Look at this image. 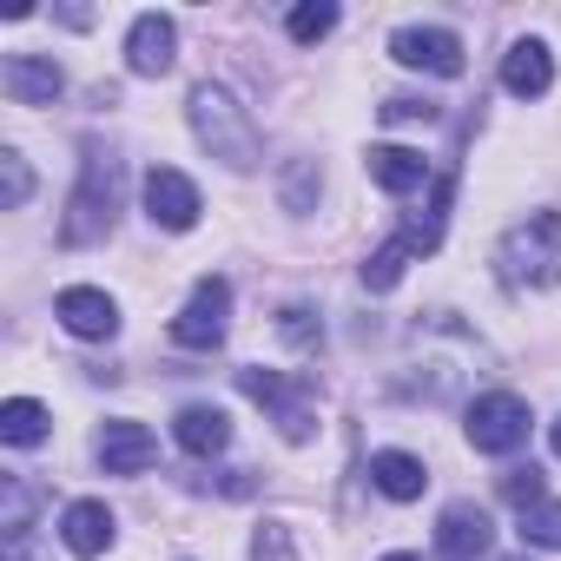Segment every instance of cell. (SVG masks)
Listing matches in <instances>:
<instances>
[{
  "instance_id": "6da1fadb",
  "label": "cell",
  "mask_w": 561,
  "mask_h": 561,
  "mask_svg": "<svg viewBox=\"0 0 561 561\" xmlns=\"http://www.w3.org/2000/svg\"><path fill=\"white\" fill-rule=\"evenodd\" d=\"M185 119H192L198 146H205L225 172H257V165H264V139H257L251 113H244L225 87L198 80V87H192V100H185Z\"/></svg>"
},
{
  "instance_id": "7a4b0ae2",
  "label": "cell",
  "mask_w": 561,
  "mask_h": 561,
  "mask_svg": "<svg viewBox=\"0 0 561 561\" xmlns=\"http://www.w3.org/2000/svg\"><path fill=\"white\" fill-rule=\"evenodd\" d=\"M119 192H126V165L100 146H87L80 159V185L67 198V218H60V244H106L113 225H119Z\"/></svg>"
},
{
  "instance_id": "3957f363",
  "label": "cell",
  "mask_w": 561,
  "mask_h": 561,
  "mask_svg": "<svg viewBox=\"0 0 561 561\" xmlns=\"http://www.w3.org/2000/svg\"><path fill=\"white\" fill-rule=\"evenodd\" d=\"M554 257H561V211H528V218L502 238V251H495L508 291L548 285V277H554Z\"/></svg>"
},
{
  "instance_id": "277c9868",
  "label": "cell",
  "mask_w": 561,
  "mask_h": 561,
  "mask_svg": "<svg viewBox=\"0 0 561 561\" xmlns=\"http://www.w3.org/2000/svg\"><path fill=\"white\" fill-rule=\"evenodd\" d=\"M231 377H238V390H244L251 403H264V410H271V423H277V436H285V443H311V436H318L311 383H291V377L264 370V364H244V370H231Z\"/></svg>"
},
{
  "instance_id": "5b68a950",
  "label": "cell",
  "mask_w": 561,
  "mask_h": 561,
  "mask_svg": "<svg viewBox=\"0 0 561 561\" xmlns=\"http://www.w3.org/2000/svg\"><path fill=\"white\" fill-rule=\"evenodd\" d=\"M528 403L515 397V390H489V397H476L469 403V416H462V436L482 449V456H508V449H522L528 443Z\"/></svg>"
},
{
  "instance_id": "8992f818",
  "label": "cell",
  "mask_w": 561,
  "mask_h": 561,
  "mask_svg": "<svg viewBox=\"0 0 561 561\" xmlns=\"http://www.w3.org/2000/svg\"><path fill=\"white\" fill-rule=\"evenodd\" d=\"M225 331H231V285L211 271V277H198V285H192L185 311L172 318V344L179 351H218Z\"/></svg>"
},
{
  "instance_id": "52a82bcc",
  "label": "cell",
  "mask_w": 561,
  "mask_h": 561,
  "mask_svg": "<svg viewBox=\"0 0 561 561\" xmlns=\"http://www.w3.org/2000/svg\"><path fill=\"white\" fill-rule=\"evenodd\" d=\"M390 60L410 67V73L456 80L462 73V34H449V27H397L390 34Z\"/></svg>"
},
{
  "instance_id": "ba28073f",
  "label": "cell",
  "mask_w": 561,
  "mask_h": 561,
  "mask_svg": "<svg viewBox=\"0 0 561 561\" xmlns=\"http://www.w3.org/2000/svg\"><path fill=\"white\" fill-rule=\"evenodd\" d=\"M198 185L179 172V165H152L146 172V218L159 225V231H192L198 225Z\"/></svg>"
},
{
  "instance_id": "9c48e42d",
  "label": "cell",
  "mask_w": 561,
  "mask_h": 561,
  "mask_svg": "<svg viewBox=\"0 0 561 561\" xmlns=\"http://www.w3.org/2000/svg\"><path fill=\"white\" fill-rule=\"evenodd\" d=\"M172 60H179V27H172V14H139V21L126 27V67H133L139 80H165Z\"/></svg>"
},
{
  "instance_id": "30bf717a",
  "label": "cell",
  "mask_w": 561,
  "mask_h": 561,
  "mask_svg": "<svg viewBox=\"0 0 561 561\" xmlns=\"http://www.w3.org/2000/svg\"><path fill=\"white\" fill-rule=\"evenodd\" d=\"M152 462H159V436H152L146 423L113 416V423L100 430V469H106V476H146Z\"/></svg>"
},
{
  "instance_id": "8fae6325",
  "label": "cell",
  "mask_w": 561,
  "mask_h": 561,
  "mask_svg": "<svg viewBox=\"0 0 561 561\" xmlns=\"http://www.w3.org/2000/svg\"><path fill=\"white\" fill-rule=\"evenodd\" d=\"M489 541H495L489 508H476V502H449L443 508V522H436V554L443 561H482Z\"/></svg>"
},
{
  "instance_id": "7c38bea8",
  "label": "cell",
  "mask_w": 561,
  "mask_h": 561,
  "mask_svg": "<svg viewBox=\"0 0 561 561\" xmlns=\"http://www.w3.org/2000/svg\"><path fill=\"white\" fill-rule=\"evenodd\" d=\"M54 318H60L73 337H87V344H100V337L119 331V305H113L100 285H67V291L54 298Z\"/></svg>"
},
{
  "instance_id": "4fadbf2b",
  "label": "cell",
  "mask_w": 561,
  "mask_h": 561,
  "mask_svg": "<svg viewBox=\"0 0 561 561\" xmlns=\"http://www.w3.org/2000/svg\"><path fill=\"white\" fill-rule=\"evenodd\" d=\"M0 87H8L14 106H54L67 73L47 60V54H8V67H0Z\"/></svg>"
},
{
  "instance_id": "5bb4252c",
  "label": "cell",
  "mask_w": 561,
  "mask_h": 561,
  "mask_svg": "<svg viewBox=\"0 0 561 561\" xmlns=\"http://www.w3.org/2000/svg\"><path fill=\"white\" fill-rule=\"evenodd\" d=\"M113 535H119V522H113V508H106V502H93V495L67 502V515H60V541H67V554L93 561V554H106V548H113Z\"/></svg>"
},
{
  "instance_id": "9a60e30c",
  "label": "cell",
  "mask_w": 561,
  "mask_h": 561,
  "mask_svg": "<svg viewBox=\"0 0 561 561\" xmlns=\"http://www.w3.org/2000/svg\"><path fill=\"white\" fill-rule=\"evenodd\" d=\"M554 87V54L528 34V41H515L508 54H502V93H515V100H541Z\"/></svg>"
},
{
  "instance_id": "2e32d148",
  "label": "cell",
  "mask_w": 561,
  "mask_h": 561,
  "mask_svg": "<svg viewBox=\"0 0 561 561\" xmlns=\"http://www.w3.org/2000/svg\"><path fill=\"white\" fill-rule=\"evenodd\" d=\"M364 172H370V185H383L390 198L430 185V159H423L416 146H370V152H364Z\"/></svg>"
},
{
  "instance_id": "e0dca14e",
  "label": "cell",
  "mask_w": 561,
  "mask_h": 561,
  "mask_svg": "<svg viewBox=\"0 0 561 561\" xmlns=\"http://www.w3.org/2000/svg\"><path fill=\"white\" fill-rule=\"evenodd\" d=\"M172 436H179L185 456H225V449H231V416H225L218 403H185V410L172 416Z\"/></svg>"
},
{
  "instance_id": "ac0fdd59",
  "label": "cell",
  "mask_w": 561,
  "mask_h": 561,
  "mask_svg": "<svg viewBox=\"0 0 561 561\" xmlns=\"http://www.w3.org/2000/svg\"><path fill=\"white\" fill-rule=\"evenodd\" d=\"M370 482H377L390 502H416V495L430 489V469H423V456H410V449H377V456H370Z\"/></svg>"
},
{
  "instance_id": "d6986e66",
  "label": "cell",
  "mask_w": 561,
  "mask_h": 561,
  "mask_svg": "<svg viewBox=\"0 0 561 561\" xmlns=\"http://www.w3.org/2000/svg\"><path fill=\"white\" fill-rule=\"evenodd\" d=\"M47 430H54L47 403H34V397H8V403H0V443L34 449V443H47Z\"/></svg>"
},
{
  "instance_id": "ffe728a7",
  "label": "cell",
  "mask_w": 561,
  "mask_h": 561,
  "mask_svg": "<svg viewBox=\"0 0 561 561\" xmlns=\"http://www.w3.org/2000/svg\"><path fill=\"white\" fill-rule=\"evenodd\" d=\"M515 535H522V548H561V502L548 495V502H535V508H522V522H515Z\"/></svg>"
},
{
  "instance_id": "44dd1931",
  "label": "cell",
  "mask_w": 561,
  "mask_h": 561,
  "mask_svg": "<svg viewBox=\"0 0 561 561\" xmlns=\"http://www.w3.org/2000/svg\"><path fill=\"white\" fill-rule=\"evenodd\" d=\"M331 27H337V8H331V0H305V8L285 14V34H291L298 47H318Z\"/></svg>"
},
{
  "instance_id": "7402d4cb",
  "label": "cell",
  "mask_w": 561,
  "mask_h": 561,
  "mask_svg": "<svg viewBox=\"0 0 561 561\" xmlns=\"http://www.w3.org/2000/svg\"><path fill=\"white\" fill-rule=\"evenodd\" d=\"M410 257H416V251H410L403 238H390V244H377V251L364 257V285H370V291H390V285H397V277H403V264H410Z\"/></svg>"
},
{
  "instance_id": "603a6c76",
  "label": "cell",
  "mask_w": 561,
  "mask_h": 561,
  "mask_svg": "<svg viewBox=\"0 0 561 561\" xmlns=\"http://www.w3.org/2000/svg\"><path fill=\"white\" fill-rule=\"evenodd\" d=\"M27 515H34V489H27L21 476H8V482H0V528H8L14 548H21V535H27Z\"/></svg>"
},
{
  "instance_id": "cb8c5ba5",
  "label": "cell",
  "mask_w": 561,
  "mask_h": 561,
  "mask_svg": "<svg viewBox=\"0 0 561 561\" xmlns=\"http://www.w3.org/2000/svg\"><path fill=\"white\" fill-rule=\"evenodd\" d=\"M277 337H285L291 351H318V344H324V324H318L305 305H285V311H277Z\"/></svg>"
},
{
  "instance_id": "d4e9b609",
  "label": "cell",
  "mask_w": 561,
  "mask_h": 561,
  "mask_svg": "<svg viewBox=\"0 0 561 561\" xmlns=\"http://www.w3.org/2000/svg\"><path fill=\"white\" fill-rule=\"evenodd\" d=\"M0 185H8V192H0V198H8V211H21L34 198V172H27V159L14 146H0Z\"/></svg>"
},
{
  "instance_id": "484cf974",
  "label": "cell",
  "mask_w": 561,
  "mask_h": 561,
  "mask_svg": "<svg viewBox=\"0 0 561 561\" xmlns=\"http://www.w3.org/2000/svg\"><path fill=\"white\" fill-rule=\"evenodd\" d=\"M251 561H298L291 528H285V522H264V528L251 535Z\"/></svg>"
},
{
  "instance_id": "4316f807",
  "label": "cell",
  "mask_w": 561,
  "mask_h": 561,
  "mask_svg": "<svg viewBox=\"0 0 561 561\" xmlns=\"http://www.w3.org/2000/svg\"><path fill=\"white\" fill-rule=\"evenodd\" d=\"M502 495H508L515 508H535V502H548V482H541V469L528 462V469H508V476H502Z\"/></svg>"
},
{
  "instance_id": "83f0119b",
  "label": "cell",
  "mask_w": 561,
  "mask_h": 561,
  "mask_svg": "<svg viewBox=\"0 0 561 561\" xmlns=\"http://www.w3.org/2000/svg\"><path fill=\"white\" fill-rule=\"evenodd\" d=\"M318 159H305V165H291V179H285V211H311V198H318Z\"/></svg>"
},
{
  "instance_id": "f1b7e54d",
  "label": "cell",
  "mask_w": 561,
  "mask_h": 561,
  "mask_svg": "<svg viewBox=\"0 0 561 561\" xmlns=\"http://www.w3.org/2000/svg\"><path fill=\"white\" fill-rule=\"evenodd\" d=\"M377 113H383V119H390V126H416V119H423V126H430V119H436V113H443V106H436V100H410V93H397V100H383V106H377Z\"/></svg>"
},
{
  "instance_id": "f546056e",
  "label": "cell",
  "mask_w": 561,
  "mask_h": 561,
  "mask_svg": "<svg viewBox=\"0 0 561 561\" xmlns=\"http://www.w3.org/2000/svg\"><path fill=\"white\" fill-rule=\"evenodd\" d=\"M548 443H554V456H561V416H554V423H548Z\"/></svg>"
},
{
  "instance_id": "4dcf8cb0",
  "label": "cell",
  "mask_w": 561,
  "mask_h": 561,
  "mask_svg": "<svg viewBox=\"0 0 561 561\" xmlns=\"http://www.w3.org/2000/svg\"><path fill=\"white\" fill-rule=\"evenodd\" d=\"M383 561H423V554H383Z\"/></svg>"
},
{
  "instance_id": "1f68e13d",
  "label": "cell",
  "mask_w": 561,
  "mask_h": 561,
  "mask_svg": "<svg viewBox=\"0 0 561 561\" xmlns=\"http://www.w3.org/2000/svg\"><path fill=\"white\" fill-rule=\"evenodd\" d=\"M508 561H528V554H508Z\"/></svg>"
}]
</instances>
